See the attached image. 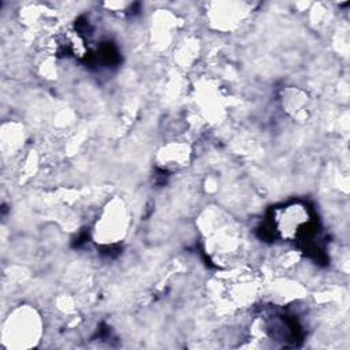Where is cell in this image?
Returning <instances> with one entry per match:
<instances>
[{
  "label": "cell",
  "instance_id": "1",
  "mask_svg": "<svg viewBox=\"0 0 350 350\" xmlns=\"http://www.w3.org/2000/svg\"><path fill=\"white\" fill-rule=\"evenodd\" d=\"M312 220L308 208L301 204L288 205L278 212L275 219L276 231L286 239L309 238L312 235Z\"/></svg>",
  "mask_w": 350,
  "mask_h": 350
}]
</instances>
